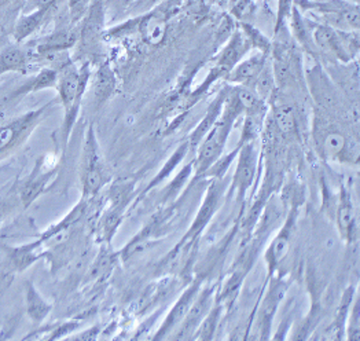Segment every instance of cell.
I'll return each mask as SVG.
<instances>
[{"instance_id": "cell-13", "label": "cell", "mask_w": 360, "mask_h": 341, "mask_svg": "<svg viewBox=\"0 0 360 341\" xmlns=\"http://www.w3.org/2000/svg\"><path fill=\"white\" fill-rule=\"evenodd\" d=\"M200 281H195L193 285H190L184 293L179 297V300L175 303V306L172 307L171 312L168 314V316L165 318L164 323L161 325L158 333L154 336V339H162L167 337L168 333H171L172 330H175L180 325V322L183 321V318L186 316L187 311L191 307L193 302L195 300L197 295L200 293Z\"/></svg>"}, {"instance_id": "cell-18", "label": "cell", "mask_w": 360, "mask_h": 341, "mask_svg": "<svg viewBox=\"0 0 360 341\" xmlns=\"http://www.w3.org/2000/svg\"><path fill=\"white\" fill-rule=\"evenodd\" d=\"M30 56L18 44L10 46L0 53V76L6 73H27Z\"/></svg>"}, {"instance_id": "cell-11", "label": "cell", "mask_w": 360, "mask_h": 341, "mask_svg": "<svg viewBox=\"0 0 360 341\" xmlns=\"http://www.w3.org/2000/svg\"><path fill=\"white\" fill-rule=\"evenodd\" d=\"M269 60H270V54L257 51L249 58H245L237 63L224 79L229 83H233L236 86L250 87L256 80V77L259 76V73L266 66V63H269Z\"/></svg>"}, {"instance_id": "cell-2", "label": "cell", "mask_w": 360, "mask_h": 341, "mask_svg": "<svg viewBox=\"0 0 360 341\" xmlns=\"http://www.w3.org/2000/svg\"><path fill=\"white\" fill-rule=\"evenodd\" d=\"M312 139L318 155L329 161H356L358 142L351 139L330 116L319 108L314 112Z\"/></svg>"}, {"instance_id": "cell-6", "label": "cell", "mask_w": 360, "mask_h": 341, "mask_svg": "<svg viewBox=\"0 0 360 341\" xmlns=\"http://www.w3.org/2000/svg\"><path fill=\"white\" fill-rule=\"evenodd\" d=\"M250 49H252L250 41L248 40L245 33L242 31L234 32L233 36L230 37L227 46L219 54L216 65H214L213 70L210 72L208 79L204 82V84L198 89V91L195 94H201L204 90H207L210 84L213 83L214 79L226 77L229 75V72L237 63L243 60V57L246 56L248 51H250Z\"/></svg>"}, {"instance_id": "cell-1", "label": "cell", "mask_w": 360, "mask_h": 341, "mask_svg": "<svg viewBox=\"0 0 360 341\" xmlns=\"http://www.w3.org/2000/svg\"><path fill=\"white\" fill-rule=\"evenodd\" d=\"M56 90L58 91L62 109H63V141L65 145L70 136L73 125L80 112V105L91 80L90 63H83L77 67L75 63H68L60 67Z\"/></svg>"}, {"instance_id": "cell-5", "label": "cell", "mask_w": 360, "mask_h": 341, "mask_svg": "<svg viewBox=\"0 0 360 341\" xmlns=\"http://www.w3.org/2000/svg\"><path fill=\"white\" fill-rule=\"evenodd\" d=\"M106 182V171L99 155V148L92 125H90L86 143L83 148V161H82V186L83 195L86 198L94 197Z\"/></svg>"}, {"instance_id": "cell-9", "label": "cell", "mask_w": 360, "mask_h": 341, "mask_svg": "<svg viewBox=\"0 0 360 341\" xmlns=\"http://www.w3.org/2000/svg\"><path fill=\"white\" fill-rule=\"evenodd\" d=\"M271 105H272V112H271L270 119L279 135L285 141H295L299 138V119H297V110L295 105L289 102H282L274 96L271 98Z\"/></svg>"}, {"instance_id": "cell-16", "label": "cell", "mask_w": 360, "mask_h": 341, "mask_svg": "<svg viewBox=\"0 0 360 341\" xmlns=\"http://www.w3.org/2000/svg\"><path fill=\"white\" fill-rule=\"evenodd\" d=\"M288 24H289L290 32H292V39L296 40V43L301 46L304 53H307L308 56H311L316 60L318 58V51H316L315 43H314L311 20L307 18L301 13L300 10L297 8V6L293 7Z\"/></svg>"}, {"instance_id": "cell-19", "label": "cell", "mask_w": 360, "mask_h": 341, "mask_svg": "<svg viewBox=\"0 0 360 341\" xmlns=\"http://www.w3.org/2000/svg\"><path fill=\"white\" fill-rule=\"evenodd\" d=\"M226 93H227V89H223L220 93L217 94V98L210 103L205 117L202 119V122L200 124L197 125V128L191 134L188 146L197 148L200 145V142L202 141V138L210 132V128L217 122V119L221 115L223 103H224V99H226Z\"/></svg>"}, {"instance_id": "cell-4", "label": "cell", "mask_w": 360, "mask_h": 341, "mask_svg": "<svg viewBox=\"0 0 360 341\" xmlns=\"http://www.w3.org/2000/svg\"><path fill=\"white\" fill-rule=\"evenodd\" d=\"M49 108L50 105H44L43 108L30 110L0 127V161L13 155L27 142L34 128L40 124Z\"/></svg>"}, {"instance_id": "cell-8", "label": "cell", "mask_w": 360, "mask_h": 341, "mask_svg": "<svg viewBox=\"0 0 360 341\" xmlns=\"http://www.w3.org/2000/svg\"><path fill=\"white\" fill-rule=\"evenodd\" d=\"M213 290L214 288H208L202 293H198L191 307L187 311L186 316L180 322L179 330L174 335V339H193L198 326L210 312L213 306Z\"/></svg>"}, {"instance_id": "cell-10", "label": "cell", "mask_w": 360, "mask_h": 341, "mask_svg": "<svg viewBox=\"0 0 360 341\" xmlns=\"http://www.w3.org/2000/svg\"><path fill=\"white\" fill-rule=\"evenodd\" d=\"M79 40V30L75 25L60 27L57 31L39 39L34 44V51L39 57L63 53L75 47Z\"/></svg>"}, {"instance_id": "cell-12", "label": "cell", "mask_w": 360, "mask_h": 341, "mask_svg": "<svg viewBox=\"0 0 360 341\" xmlns=\"http://www.w3.org/2000/svg\"><path fill=\"white\" fill-rule=\"evenodd\" d=\"M295 224H296V212H292L288 217L283 229L278 233V236L274 238L270 248L267 249L266 262H267V267H269V276H271L282 264V262L288 256V253L290 250V241L293 237Z\"/></svg>"}, {"instance_id": "cell-14", "label": "cell", "mask_w": 360, "mask_h": 341, "mask_svg": "<svg viewBox=\"0 0 360 341\" xmlns=\"http://www.w3.org/2000/svg\"><path fill=\"white\" fill-rule=\"evenodd\" d=\"M221 194H223V187L220 186L217 182H213L208 188L207 193V198L200 210V212L197 214V217L194 220V223L191 224V227L188 229V233L186 234L183 241L187 240H195L204 230V227L208 224L213 214L217 211L220 200H221Z\"/></svg>"}, {"instance_id": "cell-24", "label": "cell", "mask_w": 360, "mask_h": 341, "mask_svg": "<svg viewBox=\"0 0 360 341\" xmlns=\"http://www.w3.org/2000/svg\"><path fill=\"white\" fill-rule=\"evenodd\" d=\"M142 36L145 41L150 46H160L167 36V22L157 14L143 18Z\"/></svg>"}, {"instance_id": "cell-28", "label": "cell", "mask_w": 360, "mask_h": 341, "mask_svg": "<svg viewBox=\"0 0 360 341\" xmlns=\"http://www.w3.org/2000/svg\"><path fill=\"white\" fill-rule=\"evenodd\" d=\"M162 0H135L127 11H135V13H146L151 10L155 4L161 3Z\"/></svg>"}, {"instance_id": "cell-26", "label": "cell", "mask_w": 360, "mask_h": 341, "mask_svg": "<svg viewBox=\"0 0 360 341\" xmlns=\"http://www.w3.org/2000/svg\"><path fill=\"white\" fill-rule=\"evenodd\" d=\"M296 6L295 0H278V10H276V24H275V32L288 27L289 17L292 14L293 7Z\"/></svg>"}, {"instance_id": "cell-22", "label": "cell", "mask_w": 360, "mask_h": 341, "mask_svg": "<svg viewBox=\"0 0 360 341\" xmlns=\"http://www.w3.org/2000/svg\"><path fill=\"white\" fill-rule=\"evenodd\" d=\"M57 79H58V72L54 67H44L36 76L30 77L25 84L18 87V90L13 95L22 96V95L41 91L46 89H56Z\"/></svg>"}, {"instance_id": "cell-29", "label": "cell", "mask_w": 360, "mask_h": 341, "mask_svg": "<svg viewBox=\"0 0 360 341\" xmlns=\"http://www.w3.org/2000/svg\"><path fill=\"white\" fill-rule=\"evenodd\" d=\"M135 0H108V6L116 11H127Z\"/></svg>"}, {"instance_id": "cell-20", "label": "cell", "mask_w": 360, "mask_h": 341, "mask_svg": "<svg viewBox=\"0 0 360 341\" xmlns=\"http://www.w3.org/2000/svg\"><path fill=\"white\" fill-rule=\"evenodd\" d=\"M62 3V1H60ZM60 3H57L53 7L49 8H43V10H36V11H30V13H25V15L18 21L15 31H14V37L15 40L20 43L22 40H25L27 37H30V34H33L34 32L37 31L44 21L47 20V17L60 7Z\"/></svg>"}, {"instance_id": "cell-3", "label": "cell", "mask_w": 360, "mask_h": 341, "mask_svg": "<svg viewBox=\"0 0 360 341\" xmlns=\"http://www.w3.org/2000/svg\"><path fill=\"white\" fill-rule=\"evenodd\" d=\"M311 28L318 56L322 54L341 63H349L356 57L359 51L358 31H340L312 20Z\"/></svg>"}, {"instance_id": "cell-30", "label": "cell", "mask_w": 360, "mask_h": 341, "mask_svg": "<svg viewBox=\"0 0 360 341\" xmlns=\"http://www.w3.org/2000/svg\"><path fill=\"white\" fill-rule=\"evenodd\" d=\"M3 217V205H1V202H0V217Z\"/></svg>"}, {"instance_id": "cell-27", "label": "cell", "mask_w": 360, "mask_h": 341, "mask_svg": "<svg viewBox=\"0 0 360 341\" xmlns=\"http://www.w3.org/2000/svg\"><path fill=\"white\" fill-rule=\"evenodd\" d=\"M359 303L356 302L354 309H352V319L349 321V328H348V339L351 340H356L359 339V322H358V318H359Z\"/></svg>"}, {"instance_id": "cell-25", "label": "cell", "mask_w": 360, "mask_h": 341, "mask_svg": "<svg viewBox=\"0 0 360 341\" xmlns=\"http://www.w3.org/2000/svg\"><path fill=\"white\" fill-rule=\"evenodd\" d=\"M220 312H221V306H217V307L212 306L210 312L207 314V316L198 326L197 335H194L193 339H212L213 332L216 330V326H217V322L220 318Z\"/></svg>"}, {"instance_id": "cell-17", "label": "cell", "mask_w": 360, "mask_h": 341, "mask_svg": "<svg viewBox=\"0 0 360 341\" xmlns=\"http://www.w3.org/2000/svg\"><path fill=\"white\" fill-rule=\"evenodd\" d=\"M94 98L98 106L105 103L116 90V76L108 63H101L94 75Z\"/></svg>"}, {"instance_id": "cell-7", "label": "cell", "mask_w": 360, "mask_h": 341, "mask_svg": "<svg viewBox=\"0 0 360 341\" xmlns=\"http://www.w3.org/2000/svg\"><path fill=\"white\" fill-rule=\"evenodd\" d=\"M238 155H240L238 165H237L229 194H233L234 191H237L240 201H243L246 191L252 186L256 176V171H257L259 153L256 149V143L250 142V143L242 145Z\"/></svg>"}, {"instance_id": "cell-23", "label": "cell", "mask_w": 360, "mask_h": 341, "mask_svg": "<svg viewBox=\"0 0 360 341\" xmlns=\"http://www.w3.org/2000/svg\"><path fill=\"white\" fill-rule=\"evenodd\" d=\"M25 304H27V314L30 321L34 323L43 322L53 309L51 304L44 300V297L37 292V289L32 283H30L27 288Z\"/></svg>"}, {"instance_id": "cell-15", "label": "cell", "mask_w": 360, "mask_h": 341, "mask_svg": "<svg viewBox=\"0 0 360 341\" xmlns=\"http://www.w3.org/2000/svg\"><path fill=\"white\" fill-rule=\"evenodd\" d=\"M337 224L341 237L345 241L351 243L356 236V215L349 190L345 185L340 187V198L337 204Z\"/></svg>"}, {"instance_id": "cell-31", "label": "cell", "mask_w": 360, "mask_h": 341, "mask_svg": "<svg viewBox=\"0 0 360 341\" xmlns=\"http://www.w3.org/2000/svg\"><path fill=\"white\" fill-rule=\"evenodd\" d=\"M267 1H270V0H267Z\"/></svg>"}, {"instance_id": "cell-21", "label": "cell", "mask_w": 360, "mask_h": 341, "mask_svg": "<svg viewBox=\"0 0 360 341\" xmlns=\"http://www.w3.org/2000/svg\"><path fill=\"white\" fill-rule=\"evenodd\" d=\"M285 283L281 282V281H275L272 283V286L270 288V292L260 309V315H259V319H260V326L263 328L264 332H269L271 328V323H272V318L276 312V307L279 306V302L281 299L285 295Z\"/></svg>"}]
</instances>
